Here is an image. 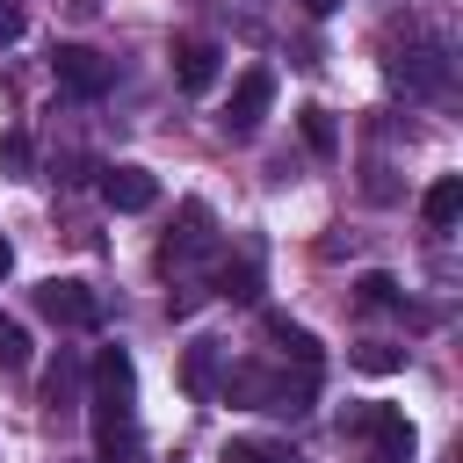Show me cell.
Segmentation results:
<instances>
[{
    "label": "cell",
    "mask_w": 463,
    "mask_h": 463,
    "mask_svg": "<svg viewBox=\"0 0 463 463\" xmlns=\"http://www.w3.org/2000/svg\"><path fill=\"white\" fill-rule=\"evenodd\" d=\"M87 427H94V463H152L137 434V362L123 347H101L87 362Z\"/></svg>",
    "instance_id": "1"
},
{
    "label": "cell",
    "mask_w": 463,
    "mask_h": 463,
    "mask_svg": "<svg viewBox=\"0 0 463 463\" xmlns=\"http://www.w3.org/2000/svg\"><path fill=\"white\" fill-rule=\"evenodd\" d=\"M36 311H43L51 326H72V333L101 326V297H94L87 282H72V275H51V282H36Z\"/></svg>",
    "instance_id": "2"
},
{
    "label": "cell",
    "mask_w": 463,
    "mask_h": 463,
    "mask_svg": "<svg viewBox=\"0 0 463 463\" xmlns=\"http://www.w3.org/2000/svg\"><path fill=\"white\" fill-rule=\"evenodd\" d=\"M391 87L441 94L449 87V43H405V51H391Z\"/></svg>",
    "instance_id": "3"
},
{
    "label": "cell",
    "mask_w": 463,
    "mask_h": 463,
    "mask_svg": "<svg viewBox=\"0 0 463 463\" xmlns=\"http://www.w3.org/2000/svg\"><path fill=\"white\" fill-rule=\"evenodd\" d=\"M268 101H275V72H268V65H246V72L232 80L224 130H232V137H253V130H260V116H268Z\"/></svg>",
    "instance_id": "4"
},
{
    "label": "cell",
    "mask_w": 463,
    "mask_h": 463,
    "mask_svg": "<svg viewBox=\"0 0 463 463\" xmlns=\"http://www.w3.org/2000/svg\"><path fill=\"white\" fill-rule=\"evenodd\" d=\"M347 427L376 441V463H405L412 456V420L398 405H362V412H347Z\"/></svg>",
    "instance_id": "5"
},
{
    "label": "cell",
    "mask_w": 463,
    "mask_h": 463,
    "mask_svg": "<svg viewBox=\"0 0 463 463\" xmlns=\"http://www.w3.org/2000/svg\"><path fill=\"white\" fill-rule=\"evenodd\" d=\"M51 72H58V87H65V94H80V101L109 94V58H101V51H87V43H58V51H51Z\"/></svg>",
    "instance_id": "6"
},
{
    "label": "cell",
    "mask_w": 463,
    "mask_h": 463,
    "mask_svg": "<svg viewBox=\"0 0 463 463\" xmlns=\"http://www.w3.org/2000/svg\"><path fill=\"white\" fill-rule=\"evenodd\" d=\"M101 203L123 210V217H137V210L159 203V181H152L145 166H130V159H123V166H101Z\"/></svg>",
    "instance_id": "7"
},
{
    "label": "cell",
    "mask_w": 463,
    "mask_h": 463,
    "mask_svg": "<svg viewBox=\"0 0 463 463\" xmlns=\"http://www.w3.org/2000/svg\"><path fill=\"white\" fill-rule=\"evenodd\" d=\"M217 72H224V51H217L210 36H181V43H174V80H181L188 94H210Z\"/></svg>",
    "instance_id": "8"
},
{
    "label": "cell",
    "mask_w": 463,
    "mask_h": 463,
    "mask_svg": "<svg viewBox=\"0 0 463 463\" xmlns=\"http://www.w3.org/2000/svg\"><path fill=\"white\" fill-rule=\"evenodd\" d=\"M195 253H210V210L203 203H181V232L159 246V268H188Z\"/></svg>",
    "instance_id": "9"
},
{
    "label": "cell",
    "mask_w": 463,
    "mask_h": 463,
    "mask_svg": "<svg viewBox=\"0 0 463 463\" xmlns=\"http://www.w3.org/2000/svg\"><path fill=\"white\" fill-rule=\"evenodd\" d=\"M420 217H427L434 232H449V224L463 217V174H441V181L420 195Z\"/></svg>",
    "instance_id": "10"
},
{
    "label": "cell",
    "mask_w": 463,
    "mask_h": 463,
    "mask_svg": "<svg viewBox=\"0 0 463 463\" xmlns=\"http://www.w3.org/2000/svg\"><path fill=\"white\" fill-rule=\"evenodd\" d=\"M260 326H268V340H275V347H282V354H289V362H297V369H318V340H311V333H304V326H289V318H282V311H268V318H260Z\"/></svg>",
    "instance_id": "11"
},
{
    "label": "cell",
    "mask_w": 463,
    "mask_h": 463,
    "mask_svg": "<svg viewBox=\"0 0 463 463\" xmlns=\"http://www.w3.org/2000/svg\"><path fill=\"white\" fill-rule=\"evenodd\" d=\"M80 383H87L80 354H58V362H51V376H43V405H51V412H65V405L80 398Z\"/></svg>",
    "instance_id": "12"
},
{
    "label": "cell",
    "mask_w": 463,
    "mask_h": 463,
    "mask_svg": "<svg viewBox=\"0 0 463 463\" xmlns=\"http://www.w3.org/2000/svg\"><path fill=\"white\" fill-rule=\"evenodd\" d=\"M224 463H297L289 441H260V434H232L224 441Z\"/></svg>",
    "instance_id": "13"
},
{
    "label": "cell",
    "mask_w": 463,
    "mask_h": 463,
    "mask_svg": "<svg viewBox=\"0 0 463 463\" xmlns=\"http://www.w3.org/2000/svg\"><path fill=\"white\" fill-rule=\"evenodd\" d=\"M354 369L391 376V369H405V347H391V340H362V347H354Z\"/></svg>",
    "instance_id": "14"
},
{
    "label": "cell",
    "mask_w": 463,
    "mask_h": 463,
    "mask_svg": "<svg viewBox=\"0 0 463 463\" xmlns=\"http://www.w3.org/2000/svg\"><path fill=\"white\" fill-rule=\"evenodd\" d=\"M0 369H29V333H22V318H7V311H0Z\"/></svg>",
    "instance_id": "15"
},
{
    "label": "cell",
    "mask_w": 463,
    "mask_h": 463,
    "mask_svg": "<svg viewBox=\"0 0 463 463\" xmlns=\"http://www.w3.org/2000/svg\"><path fill=\"white\" fill-rule=\"evenodd\" d=\"M217 289H224V297H239V304H246V297H253V289H260V275H253V260H224V268H217Z\"/></svg>",
    "instance_id": "16"
},
{
    "label": "cell",
    "mask_w": 463,
    "mask_h": 463,
    "mask_svg": "<svg viewBox=\"0 0 463 463\" xmlns=\"http://www.w3.org/2000/svg\"><path fill=\"white\" fill-rule=\"evenodd\" d=\"M354 297H362V304H369V311H398V304H405V297H398V282H391V275H362V282H354Z\"/></svg>",
    "instance_id": "17"
},
{
    "label": "cell",
    "mask_w": 463,
    "mask_h": 463,
    "mask_svg": "<svg viewBox=\"0 0 463 463\" xmlns=\"http://www.w3.org/2000/svg\"><path fill=\"white\" fill-rule=\"evenodd\" d=\"M304 145H311V152H333V145H340V137H333V116H326V109H304Z\"/></svg>",
    "instance_id": "18"
},
{
    "label": "cell",
    "mask_w": 463,
    "mask_h": 463,
    "mask_svg": "<svg viewBox=\"0 0 463 463\" xmlns=\"http://www.w3.org/2000/svg\"><path fill=\"white\" fill-rule=\"evenodd\" d=\"M0 159L22 174V166H29V137H22V130H7V137H0Z\"/></svg>",
    "instance_id": "19"
},
{
    "label": "cell",
    "mask_w": 463,
    "mask_h": 463,
    "mask_svg": "<svg viewBox=\"0 0 463 463\" xmlns=\"http://www.w3.org/2000/svg\"><path fill=\"white\" fill-rule=\"evenodd\" d=\"M14 36H22V7H14V0H0V43H14Z\"/></svg>",
    "instance_id": "20"
},
{
    "label": "cell",
    "mask_w": 463,
    "mask_h": 463,
    "mask_svg": "<svg viewBox=\"0 0 463 463\" xmlns=\"http://www.w3.org/2000/svg\"><path fill=\"white\" fill-rule=\"evenodd\" d=\"M304 7H311V14H333V7H340V0H304Z\"/></svg>",
    "instance_id": "21"
},
{
    "label": "cell",
    "mask_w": 463,
    "mask_h": 463,
    "mask_svg": "<svg viewBox=\"0 0 463 463\" xmlns=\"http://www.w3.org/2000/svg\"><path fill=\"white\" fill-rule=\"evenodd\" d=\"M0 275H7V239H0Z\"/></svg>",
    "instance_id": "22"
}]
</instances>
